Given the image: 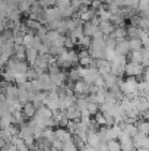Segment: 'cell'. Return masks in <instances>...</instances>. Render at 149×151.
Masks as SVG:
<instances>
[{
	"mask_svg": "<svg viewBox=\"0 0 149 151\" xmlns=\"http://www.w3.org/2000/svg\"><path fill=\"white\" fill-rule=\"evenodd\" d=\"M21 12L15 7V9H10V10H7V13H6V19H9V21H12L13 24L15 22H19L21 21Z\"/></svg>",
	"mask_w": 149,
	"mask_h": 151,
	"instance_id": "obj_20",
	"label": "cell"
},
{
	"mask_svg": "<svg viewBox=\"0 0 149 151\" xmlns=\"http://www.w3.org/2000/svg\"><path fill=\"white\" fill-rule=\"evenodd\" d=\"M46 35H47V29L44 28V27H41L37 32H35V37H38L40 40H43V38H46Z\"/></svg>",
	"mask_w": 149,
	"mask_h": 151,
	"instance_id": "obj_42",
	"label": "cell"
},
{
	"mask_svg": "<svg viewBox=\"0 0 149 151\" xmlns=\"http://www.w3.org/2000/svg\"><path fill=\"white\" fill-rule=\"evenodd\" d=\"M86 110H88V113L91 114V116H95L97 113L99 111V106L98 104H95V103H88V106H86Z\"/></svg>",
	"mask_w": 149,
	"mask_h": 151,
	"instance_id": "obj_35",
	"label": "cell"
},
{
	"mask_svg": "<svg viewBox=\"0 0 149 151\" xmlns=\"http://www.w3.org/2000/svg\"><path fill=\"white\" fill-rule=\"evenodd\" d=\"M104 41H105V49H110V50H115V40L113 37H104Z\"/></svg>",
	"mask_w": 149,
	"mask_h": 151,
	"instance_id": "obj_36",
	"label": "cell"
},
{
	"mask_svg": "<svg viewBox=\"0 0 149 151\" xmlns=\"http://www.w3.org/2000/svg\"><path fill=\"white\" fill-rule=\"evenodd\" d=\"M0 138L4 141V144H10L13 139V137L10 135V132L7 129H0Z\"/></svg>",
	"mask_w": 149,
	"mask_h": 151,
	"instance_id": "obj_30",
	"label": "cell"
},
{
	"mask_svg": "<svg viewBox=\"0 0 149 151\" xmlns=\"http://www.w3.org/2000/svg\"><path fill=\"white\" fill-rule=\"evenodd\" d=\"M75 46H76V43L72 40V38H69V37H66V40H64V49L66 50H73L75 49Z\"/></svg>",
	"mask_w": 149,
	"mask_h": 151,
	"instance_id": "obj_40",
	"label": "cell"
},
{
	"mask_svg": "<svg viewBox=\"0 0 149 151\" xmlns=\"http://www.w3.org/2000/svg\"><path fill=\"white\" fill-rule=\"evenodd\" d=\"M132 142H133L135 150H136V148H149L148 135H143V134H139V132H138V134L132 138Z\"/></svg>",
	"mask_w": 149,
	"mask_h": 151,
	"instance_id": "obj_7",
	"label": "cell"
},
{
	"mask_svg": "<svg viewBox=\"0 0 149 151\" xmlns=\"http://www.w3.org/2000/svg\"><path fill=\"white\" fill-rule=\"evenodd\" d=\"M16 93H18V87L16 85H12V84H7L3 90V94L6 97V100H13L16 99Z\"/></svg>",
	"mask_w": 149,
	"mask_h": 151,
	"instance_id": "obj_14",
	"label": "cell"
},
{
	"mask_svg": "<svg viewBox=\"0 0 149 151\" xmlns=\"http://www.w3.org/2000/svg\"><path fill=\"white\" fill-rule=\"evenodd\" d=\"M25 75H26V79H28V81H34V79H37V76H38L37 70H35L34 68H31V66L28 68V70H26Z\"/></svg>",
	"mask_w": 149,
	"mask_h": 151,
	"instance_id": "obj_38",
	"label": "cell"
},
{
	"mask_svg": "<svg viewBox=\"0 0 149 151\" xmlns=\"http://www.w3.org/2000/svg\"><path fill=\"white\" fill-rule=\"evenodd\" d=\"M0 151H6V150H4V148H0Z\"/></svg>",
	"mask_w": 149,
	"mask_h": 151,
	"instance_id": "obj_47",
	"label": "cell"
},
{
	"mask_svg": "<svg viewBox=\"0 0 149 151\" xmlns=\"http://www.w3.org/2000/svg\"><path fill=\"white\" fill-rule=\"evenodd\" d=\"M94 16H97V12L88 7V9H86L85 12H82V13L79 15V19H81V21H82L83 24H86V22H89V21H91V19L94 18Z\"/></svg>",
	"mask_w": 149,
	"mask_h": 151,
	"instance_id": "obj_21",
	"label": "cell"
},
{
	"mask_svg": "<svg viewBox=\"0 0 149 151\" xmlns=\"http://www.w3.org/2000/svg\"><path fill=\"white\" fill-rule=\"evenodd\" d=\"M145 70V68L140 65V63H132V62H127L124 65V75H127L129 78H139L142 75V72Z\"/></svg>",
	"mask_w": 149,
	"mask_h": 151,
	"instance_id": "obj_2",
	"label": "cell"
},
{
	"mask_svg": "<svg viewBox=\"0 0 149 151\" xmlns=\"http://www.w3.org/2000/svg\"><path fill=\"white\" fill-rule=\"evenodd\" d=\"M54 139H57L60 142H66V141L72 139V134L66 128H56L54 129Z\"/></svg>",
	"mask_w": 149,
	"mask_h": 151,
	"instance_id": "obj_8",
	"label": "cell"
},
{
	"mask_svg": "<svg viewBox=\"0 0 149 151\" xmlns=\"http://www.w3.org/2000/svg\"><path fill=\"white\" fill-rule=\"evenodd\" d=\"M135 151H149V148H136Z\"/></svg>",
	"mask_w": 149,
	"mask_h": 151,
	"instance_id": "obj_46",
	"label": "cell"
},
{
	"mask_svg": "<svg viewBox=\"0 0 149 151\" xmlns=\"http://www.w3.org/2000/svg\"><path fill=\"white\" fill-rule=\"evenodd\" d=\"M117 57V51L115 50H110V49H104V59L108 62H113Z\"/></svg>",
	"mask_w": 149,
	"mask_h": 151,
	"instance_id": "obj_33",
	"label": "cell"
},
{
	"mask_svg": "<svg viewBox=\"0 0 149 151\" xmlns=\"http://www.w3.org/2000/svg\"><path fill=\"white\" fill-rule=\"evenodd\" d=\"M69 6H70L75 12H78L79 7L82 6V1H81V0H70V4H69Z\"/></svg>",
	"mask_w": 149,
	"mask_h": 151,
	"instance_id": "obj_41",
	"label": "cell"
},
{
	"mask_svg": "<svg viewBox=\"0 0 149 151\" xmlns=\"http://www.w3.org/2000/svg\"><path fill=\"white\" fill-rule=\"evenodd\" d=\"M126 34H127V40L129 38H138L139 35V28L133 27V25H127L126 27Z\"/></svg>",
	"mask_w": 149,
	"mask_h": 151,
	"instance_id": "obj_27",
	"label": "cell"
},
{
	"mask_svg": "<svg viewBox=\"0 0 149 151\" xmlns=\"http://www.w3.org/2000/svg\"><path fill=\"white\" fill-rule=\"evenodd\" d=\"M107 151H121L120 150V144L117 139L113 141H107Z\"/></svg>",
	"mask_w": 149,
	"mask_h": 151,
	"instance_id": "obj_34",
	"label": "cell"
},
{
	"mask_svg": "<svg viewBox=\"0 0 149 151\" xmlns=\"http://www.w3.org/2000/svg\"><path fill=\"white\" fill-rule=\"evenodd\" d=\"M44 106L47 107V109H50L51 111H58L60 110V101H58V99H47L46 100V103H44Z\"/></svg>",
	"mask_w": 149,
	"mask_h": 151,
	"instance_id": "obj_22",
	"label": "cell"
},
{
	"mask_svg": "<svg viewBox=\"0 0 149 151\" xmlns=\"http://www.w3.org/2000/svg\"><path fill=\"white\" fill-rule=\"evenodd\" d=\"M37 59H38V51L35 50V49L29 47V49L25 50V62L28 63V66H32Z\"/></svg>",
	"mask_w": 149,
	"mask_h": 151,
	"instance_id": "obj_13",
	"label": "cell"
},
{
	"mask_svg": "<svg viewBox=\"0 0 149 151\" xmlns=\"http://www.w3.org/2000/svg\"><path fill=\"white\" fill-rule=\"evenodd\" d=\"M29 7H31V4H29L26 0H21V1L18 3V6H16V9L21 12V15H22V13H28Z\"/></svg>",
	"mask_w": 149,
	"mask_h": 151,
	"instance_id": "obj_29",
	"label": "cell"
},
{
	"mask_svg": "<svg viewBox=\"0 0 149 151\" xmlns=\"http://www.w3.org/2000/svg\"><path fill=\"white\" fill-rule=\"evenodd\" d=\"M94 68L98 70V73L102 75H107V73H111V62L105 60V59H98V60H94Z\"/></svg>",
	"mask_w": 149,
	"mask_h": 151,
	"instance_id": "obj_6",
	"label": "cell"
},
{
	"mask_svg": "<svg viewBox=\"0 0 149 151\" xmlns=\"http://www.w3.org/2000/svg\"><path fill=\"white\" fill-rule=\"evenodd\" d=\"M118 90L121 91V94L124 97H133L138 96V79L136 78H126L120 82Z\"/></svg>",
	"mask_w": 149,
	"mask_h": 151,
	"instance_id": "obj_1",
	"label": "cell"
},
{
	"mask_svg": "<svg viewBox=\"0 0 149 151\" xmlns=\"http://www.w3.org/2000/svg\"><path fill=\"white\" fill-rule=\"evenodd\" d=\"M126 57H127L129 62H132V63H142V53H140V50L130 51Z\"/></svg>",
	"mask_w": 149,
	"mask_h": 151,
	"instance_id": "obj_25",
	"label": "cell"
},
{
	"mask_svg": "<svg viewBox=\"0 0 149 151\" xmlns=\"http://www.w3.org/2000/svg\"><path fill=\"white\" fill-rule=\"evenodd\" d=\"M76 46H79V47H82V49H88V47L91 46V38L83 35V37H81V38L78 40Z\"/></svg>",
	"mask_w": 149,
	"mask_h": 151,
	"instance_id": "obj_32",
	"label": "cell"
},
{
	"mask_svg": "<svg viewBox=\"0 0 149 151\" xmlns=\"http://www.w3.org/2000/svg\"><path fill=\"white\" fill-rule=\"evenodd\" d=\"M4 66H6V62L0 59V70H3V69H4Z\"/></svg>",
	"mask_w": 149,
	"mask_h": 151,
	"instance_id": "obj_45",
	"label": "cell"
},
{
	"mask_svg": "<svg viewBox=\"0 0 149 151\" xmlns=\"http://www.w3.org/2000/svg\"><path fill=\"white\" fill-rule=\"evenodd\" d=\"M135 125H136V129H138V132H139V134H143V135H148V134H149V123H148V120L139 119V120H136V122H135Z\"/></svg>",
	"mask_w": 149,
	"mask_h": 151,
	"instance_id": "obj_17",
	"label": "cell"
},
{
	"mask_svg": "<svg viewBox=\"0 0 149 151\" xmlns=\"http://www.w3.org/2000/svg\"><path fill=\"white\" fill-rule=\"evenodd\" d=\"M104 6V3H102V0H91V4H89V9H92V10H99L101 7Z\"/></svg>",
	"mask_w": 149,
	"mask_h": 151,
	"instance_id": "obj_39",
	"label": "cell"
},
{
	"mask_svg": "<svg viewBox=\"0 0 149 151\" xmlns=\"http://www.w3.org/2000/svg\"><path fill=\"white\" fill-rule=\"evenodd\" d=\"M12 125V114H4L0 117V129H6Z\"/></svg>",
	"mask_w": 149,
	"mask_h": 151,
	"instance_id": "obj_28",
	"label": "cell"
},
{
	"mask_svg": "<svg viewBox=\"0 0 149 151\" xmlns=\"http://www.w3.org/2000/svg\"><path fill=\"white\" fill-rule=\"evenodd\" d=\"M97 28H98V27H94V25H92L91 22H86V24H83V25H82V31H83V35H85V37H89V38H91V37H92V34L95 32V29H97Z\"/></svg>",
	"mask_w": 149,
	"mask_h": 151,
	"instance_id": "obj_24",
	"label": "cell"
},
{
	"mask_svg": "<svg viewBox=\"0 0 149 151\" xmlns=\"http://www.w3.org/2000/svg\"><path fill=\"white\" fill-rule=\"evenodd\" d=\"M16 100L19 101L22 106H24V104H26V103L29 101V94H28V91H26V90H24V88H21V87H18Z\"/></svg>",
	"mask_w": 149,
	"mask_h": 151,
	"instance_id": "obj_18",
	"label": "cell"
},
{
	"mask_svg": "<svg viewBox=\"0 0 149 151\" xmlns=\"http://www.w3.org/2000/svg\"><path fill=\"white\" fill-rule=\"evenodd\" d=\"M85 144L97 150V148H98V145L101 144V139H99L98 134H97V132H88V134H86V139H85Z\"/></svg>",
	"mask_w": 149,
	"mask_h": 151,
	"instance_id": "obj_11",
	"label": "cell"
},
{
	"mask_svg": "<svg viewBox=\"0 0 149 151\" xmlns=\"http://www.w3.org/2000/svg\"><path fill=\"white\" fill-rule=\"evenodd\" d=\"M102 81H104V88L105 90H113V88H118L123 78H118L113 73H107V75H102Z\"/></svg>",
	"mask_w": 149,
	"mask_h": 151,
	"instance_id": "obj_5",
	"label": "cell"
},
{
	"mask_svg": "<svg viewBox=\"0 0 149 151\" xmlns=\"http://www.w3.org/2000/svg\"><path fill=\"white\" fill-rule=\"evenodd\" d=\"M114 28H115V27H114L110 21H101L98 25V29L102 32L104 37H110V35L114 32Z\"/></svg>",
	"mask_w": 149,
	"mask_h": 151,
	"instance_id": "obj_10",
	"label": "cell"
},
{
	"mask_svg": "<svg viewBox=\"0 0 149 151\" xmlns=\"http://www.w3.org/2000/svg\"><path fill=\"white\" fill-rule=\"evenodd\" d=\"M64 114H66V117H67L69 122H78L79 117H81V111H79V109H78L76 106L67 107V109L64 110Z\"/></svg>",
	"mask_w": 149,
	"mask_h": 151,
	"instance_id": "obj_9",
	"label": "cell"
},
{
	"mask_svg": "<svg viewBox=\"0 0 149 151\" xmlns=\"http://www.w3.org/2000/svg\"><path fill=\"white\" fill-rule=\"evenodd\" d=\"M72 91L76 97H81V96H89V84H86L85 81L79 79L76 82L72 84Z\"/></svg>",
	"mask_w": 149,
	"mask_h": 151,
	"instance_id": "obj_3",
	"label": "cell"
},
{
	"mask_svg": "<svg viewBox=\"0 0 149 151\" xmlns=\"http://www.w3.org/2000/svg\"><path fill=\"white\" fill-rule=\"evenodd\" d=\"M115 40V43H120L123 40H127V34H126V27H115L114 32L110 35Z\"/></svg>",
	"mask_w": 149,
	"mask_h": 151,
	"instance_id": "obj_12",
	"label": "cell"
},
{
	"mask_svg": "<svg viewBox=\"0 0 149 151\" xmlns=\"http://www.w3.org/2000/svg\"><path fill=\"white\" fill-rule=\"evenodd\" d=\"M35 111H37V109H35V107L32 106V103H29V101L22 106V114H24L25 119H32L34 114H35Z\"/></svg>",
	"mask_w": 149,
	"mask_h": 151,
	"instance_id": "obj_15",
	"label": "cell"
},
{
	"mask_svg": "<svg viewBox=\"0 0 149 151\" xmlns=\"http://www.w3.org/2000/svg\"><path fill=\"white\" fill-rule=\"evenodd\" d=\"M32 40H34V35H31V34H24V37H22V46H24L25 49H29V47L32 46Z\"/></svg>",
	"mask_w": 149,
	"mask_h": 151,
	"instance_id": "obj_31",
	"label": "cell"
},
{
	"mask_svg": "<svg viewBox=\"0 0 149 151\" xmlns=\"http://www.w3.org/2000/svg\"><path fill=\"white\" fill-rule=\"evenodd\" d=\"M3 148H4L6 151H16V147H15L13 144H6Z\"/></svg>",
	"mask_w": 149,
	"mask_h": 151,
	"instance_id": "obj_44",
	"label": "cell"
},
{
	"mask_svg": "<svg viewBox=\"0 0 149 151\" xmlns=\"http://www.w3.org/2000/svg\"><path fill=\"white\" fill-rule=\"evenodd\" d=\"M91 38H95V40H98V38H104V35H102V32H101L98 28H97V29H95V32L92 34V37H91Z\"/></svg>",
	"mask_w": 149,
	"mask_h": 151,
	"instance_id": "obj_43",
	"label": "cell"
},
{
	"mask_svg": "<svg viewBox=\"0 0 149 151\" xmlns=\"http://www.w3.org/2000/svg\"><path fill=\"white\" fill-rule=\"evenodd\" d=\"M10 114H12V125L21 126V125L25 123V117L22 114V110H13Z\"/></svg>",
	"mask_w": 149,
	"mask_h": 151,
	"instance_id": "obj_16",
	"label": "cell"
},
{
	"mask_svg": "<svg viewBox=\"0 0 149 151\" xmlns=\"http://www.w3.org/2000/svg\"><path fill=\"white\" fill-rule=\"evenodd\" d=\"M115 51H117L118 54L127 56V54L130 53V50H129V41H127V40H123V41L117 43V46H115Z\"/></svg>",
	"mask_w": 149,
	"mask_h": 151,
	"instance_id": "obj_19",
	"label": "cell"
},
{
	"mask_svg": "<svg viewBox=\"0 0 149 151\" xmlns=\"http://www.w3.org/2000/svg\"><path fill=\"white\" fill-rule=\"evenodd\" d=\"M24 24H25V27H26L31 32H34V34L43 27V25H41L38 21H35V19H26V22H24Z\"/></svg>",
	"mask_w": 149,
	"mask_h": 151,
	"instance_id": "obj_23",
	"label": "cell"
},
{
	"mask_svg": "<svg viewBox=\"0 0 149 151\" xmlns=\"http://www.w3.org/2000/svg\"><path fill=\"white\" fill-rule=\"evenodd\" d=\"M75 151H79V150H75Z\"/></svg>",
	"mask_w": 149,
	"mask_h": 151,
	"instance_id": "obj_48",
	"label": "cell"
},
{
	"mask_svg": "<svg viewBox=\"0 0 149 151\" xmlns=\"http://www.w3.org/2000/svg\"><path fill=\"white\" fill-rule=\"evenodd\" d=\"M127 41H129V50L130 51H138L143 47L139 38H129Z\"/></svg>",
	"mask_w": 149,
	"mask_h": 151,
	"instance_id": "obj_26",
	"label": "cell"
},
{
	"mask_svg": "<svg viewBox=\"0 0 149 151\" xmlns=\"http://www.w3.org/2000/svg\"><path fill=\"white\" fill-rule=\"evenodd\" d=\"M117 141H118V144H120V150L121 151H135L133 142H132V137H129V135L124 134L123 131L118 134Z\"/></svg>",
	"mask_w": 149,
	"mask_h": 151,
	"instance_id": "obj_4",
	"label": "cell"
},
{
	"mask_svg": "<svg viewBox=\"0 0 149 151\" xmlns=\"http://www.w3.org/2000/svg\"><path fill=\"white\" fill-rule=\"evenodd\" d=\"M94 122L97 123V126H99V128H101V126H105V116L98 111V113L95 114V117H94Z\"/></svg>",
	"mask_w": 149,
	"mask_h": 151,
	"instance_id": "obj_37",
	"label": "cell"
}]
</instances>
